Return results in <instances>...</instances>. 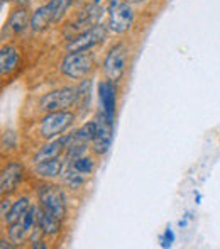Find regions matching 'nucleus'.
Returning a JSON list of instances; mask_svg holds the SVG:
<instances>
[{
    "label": "nucleus",
    "mask_w": 220,
    "mask_h": 249,
    "mask_svg": "<svg viewBox=\"0 0 220 249\" xmlns=\"http://www.w3.org/2000/svg\"><path fill=\"white\" fill-rule=\"evenodd\" d=\"M2 2H5V0H2Z\"/></svg>",
    "instance_id": "27"
},
{
    "label": "nucleus",
    "mask_w": 220,
    "mask_h": 249,
    "mask_svg": "<svg viewBox=\"0 0 220 249\" xmlns=\"http://www.w3.org/2000/svg\"><path fill=\"white\" fill-rule=\"evenodd\" d=\"M75 102H76V89H73V87H63V89L53 90V92L41 97L39 108L43 112H46V114H50V112L66 110Z\"/></svg>",
    "instance_id": "4"
},
{
    "label": "nucleus",
    "mask_w": 220,
    "mask_h": 249,
    "mask_svg": "<svg viewBox=\"0 0 220 249\" xmlns=\"http://www.w3.org/2000/svg\"><path fill=\"white\" fill-rule=\"evenodd\" d=\"M5 26L9 27L14 34L24 33V29H26L27 26H31V19H29V14H27V10L26 9L14 10V12L10 14V17H9V20H7Z\"/></svg>",
    "instance_id": "15"
},
{
    "label": "nucleus",
    "mask_w": 220,
    "mask_h": 249,
    "mask_svg": "<svg viewBox=\"0 0 220 249\" xmlns=\"http://www.w3.org/2000/svg\"><path fill=\"white\" fill-rule=\"evenodd\" d=\"M63 149H66L65 136H63L61 139H56V141H53V142H48V144H44L43 148L36 153V156H34V163H41V161L59 158V154H61Z\"/></svg>",
    "instance_id": "14"
},
{
    "label": "nucleus",
    "mask_w": 220,
    "mask_h": 249,
    "mask_svg": "<svg viewBox=\"0 0 220 249\" xmlns=\"http://www.w3.org/2000/svg\"><path fill=\"white\" fill-rule=\"evenodd\" d=\"M75 121V114L68 110H59V112H50L46 117L41 121L39 131L44 139H53L56 136H61L68 131L73 125Z\"/></svg>",
    "instance_id": "3"
},
{
    "label": "nucleus",
    "mask_w": 220,
    "mask_h": 249,
    "mask_svg": "<svg viewBox=\"0 0 220 249\" xmlns=\"http://www.w3.org/2000/svg\"><path fill=\"white\" fill-rule=\"evenodd\" d=\"M24 177V166L17 161L9 163L5 168L2 170L0 175V194L5 195L9 192H14L17 188V185L20 183Z\"/></svg>",
    "instance_id": "9"
},
{
    "label": "nucleus",
    "mask_w": 220,
    "mask_h": 249,
    "mask_svg": "<svg viewBox=\"0 0 220 249\" xmlns=\"http://www.w3.org/2000/svg\"><path fill=\"white\" fill-rule=\"evenodd\" d=\"M36 173L41 178H56L63 173V161L59 158L36 163Z\"/></svg>",
    "instance_id": "16"
},
{
    "label": "nucleus",
    "mask_w": 220,
    "mask_h": 249,
    "mask_svg": "<svg viewBox=\"0 0 220 249\" xmlns=\"http://www.w3.org/2000/svg\"><path fill=\"white\" fill-rule=\"evenodd\" d=\"M109 29L115 34H124L131 29L134 12L129 2H112L109 5Z\"/></svg>",
    "instance_id": "5"
},
{
    "label": "nucleus",
    "mask_w": 220,
    "mask_h": 249,
    "mask_svg": "<svg viewBox=\"0 0 220 249\" xmlns=\"http://www.w3.org/2000/svg\"><path fill=\"white\" fill-rule=\"evenodd\" d=\"M61 180H63V183L66 185L68 188H80L83 183H85V178H83V173H80L78 170H76L75 166H68L65 171L61 173Z\"/></svg>",
    "instance_id": "19"
},
{
    "label": "nucleus",
    "mask_w": 220,
    "mask_h": 249,
    "mask_svg": "<svg viewBox=\"0 0 220 249\" xmlns=\"http://www.w3.org/2000/svg\"><path fill=\"white\" fill-rule=\"evenodd\" d=\"M103 73L107 80L117 83L125 73V46L124 44H115L107 53L105 61H103Z\"/></svg>",
    "instance_id": "8"
},
{
    "label": "nucleus",
    "mask_w": 220,
    "mask_h": 249,
    "mask_svg": "<svg viewBox=\"0 0 220 249\" xmlns=\"http://www.w3.org/2000/svg\"><path fill=\"white\" fill-rule=\"evenodd\" d=\"M37 200L44 212L54 215L56 219L61 220L66 213V197L65 192L56 185L44 183L37 188Z\"/></svg>",
    "instance_id": "1"
},
{
    "label": "nucleus",
    "mask_w": 220,
    "mask_h": 249,
    "mask_svg": "<svg viewBox=\"0 0 220 249\" xmlns=\"http://www.w3.org/2000/svg\"><path fill=\"white\" fill-rule=\"evenodd\" d=\"M100 17H102V7L99 5V3H90L88 7H86L85 10H83L82 14H80L78 20H76V29H90V27L97 26V24H100Z\"/></svg>",
    "instance_id": "11"
},
{
    "label": "nucleus",
    "mask_w": 220,
    "mask_h": 249,
    "mask_svg": "<svg viewBox=\"0 0 220 249\" xmlns=\"http://www.w3.org/2000/svg\"><path fill=\"white\" fill-rule=\"evenodd\" d=\"M97 129L93 136V151L97 154H105L112 146V138H114V119L107 117L103 112H100L95 119Z\"/></svg>",
    "instance_id": "7"
},
{
    "label": "nucleus",
    "mask_w": 220,
    "mask_h": 249,
    "mask_svg": "<svg viewBox=\"0 0 220 249\" xmlns=\"http://www.w3.org/2000/svg\"><path fill=\"white\" fill-rule=\"evenodd\" d=\"M125 2H129V3H142V2H146V0H125Z\"/></svg>",
    "instance_id": "26"
},
{
    "label": "nucleus",
    "mask_w": 220,
    "mask_h": 249,
    "mask_svg": "<svg viewBox=\"0 0 220 249\" xmlns=\"http://www.w3.org/2000/svg\"><path fill=\"white\" fill-rule=\"evenodd\" d=\"M51 22H54V16H53V9H51L50 2L46 5L39 7L36 12L31 17V29L36 31V33H41L44 31Z\"/></svg>",
    "instance_id": "12"
},
{
    "label": "nucleus",
    "mask_w": 220,
    "mask_h": 249,
    "mask_svg": "<svg viewBox=\"0 0 220 249\" xmlns=\"http://www.w3.org/2000/svg\"><path fill=\"white\" fill-rule=\"evenodd\" d=\"M29 209H31L29 198H27V197L19 198L17 202H14V205H12V209H10V212L7 213L5 222H7V224L20 222V220H22V217L26 215V212H27Z\"/></svg>",
    "instance_id": "18"
},
{
    "label": "nucleus",
    "mask_w": 220,
    "mask_h": 249,
    "mask_svg": "<svg viewBox=\"0 0 220 249\" xmlns=\"http://www.w3.org/2000/svg\"><path fill=\"white\" fill-rule=\"evenodd\" d=\"M19 51L16 50L14 46H3L0 50V73L3 76L5 75H10L14 70L17 68L19 65Z\"/></svg>",
    "instance_id": "13"
},
{
    "label": "nucleus",
    "mask_w": 220,
    "mask_h": 249,
    "mask_svg": "<svg viewBox=\"0 0 220 249\" xmlns=\"http://www.w3.org/2000/svg\"><path fill=\"white\" fill-rule=\"evenodd\" d=\"M93 66V56L90 51H68L61 61V73L71 80H80L88 75Z\"/></svg>",
    "instance_id": "2"
},
{
    "label": "nucleus",
    "mask_w": 220,
    "mask_h": 249,
    "mask_svg": "<svg viewBox=\"0 0 220 249\" xmlns=\"http://www.w3.org/2000/svg\"><path fill=\"white\" fill-rule=\"evenodd\" d=\"M73 166H75L76 170L80 171V173H83V175H90V173H92V171H93V168H95V164H93V161L90 160V158L82 156V158H78V160L73 161Z\"/></svg>",
    "instance_id": "23"
},
{
    "label": "nucleus",
    "mask_w": 220,
    "mask_h": 249,
    "mask_svg": "<svg viewBox=\"0 0 220 249\" xmlns=\"http://www.w3.org/2000/svg\"><path fill=\"white\" fill-rule=\"evenodd\" d=\"M76 102L82 104V107H86V104H90V80L82 82V85L76 89Z\"/></svg>",
    "instance_id": "22"
},
{
    "label": "nucleus",
    "mask_w": 220,
    "mask_h": 249,
    "mask_svg": "<svg viewBox=\"0 0 220 249\" xmlns=\"http://www.w3.org/2000/svg\"><path fill=\"white\" fill-rule=\"evenodd\" d=\"M26 234H27V229L24 227L22 222L9 224V241L16 244V246H19V244L24 243Z\"/></svg>",
    "instance_id": "20"
},
{
    "label": "nucleus",
    "mask_w": 220,
    "mask_h": 249,
    "mask_svg": "<svg viewBox=\"0 0 220 249\" xmlns=\"http://www.w3.org/2000/svg\"><path fill=\"white\" fill-rule=\"evenodd\" d=\"M107 36V27L103 24H97V26L90 27V29L80 33L78 36L71 37L66 50L68 51H90L92 48H95L97 44H100Z\"/></svg>",
    "instance_id": "6"
},
{
    "label": "nucleus",
    "mask_w": 220,
    "mask_h": 249,
    "mask_svg": "<svg viewBox=\"0 0 220 249\" xmlns=\"http://www.w3.org/2000/svg\"><path fill=\"white\" fill-rule=\"evenodd\" d=\"M37 226H39L41 229H43V232L48 234V236H56V234L59 232V229H61V220L56 219L54 215H51V213L44 212V210L41 209Z\"/></svg>",
    "instance_id": "17"
},
{
    "label": "nucleus",
    "mask_w": 220,
    "mask_h": 249,
    "mask_svg": "<svg viewBox=\"0 0 220 249\" xmlns=\"http://www.w3.org/2000/svg\"><path fill=\"white\" fill-rule=\"evenodd\" d=\"M99 99L102 105V112L107 117H115V105H117V89H115V82L110 80H103L99 85Z\"/></svg>",
    "instance_id": "10"
},
{
    "label": "nucleus",
    "mask_w": 220,
    "mask_h": 249,
    "mask_svg": "<svg viewBox=\"0 0 220 249\" xmlns=\"http://www.w3.org/2000/svg\"><path fill=\"white\" fill-rule=\"evenodd\" d=\"M0 243H2V244H0V248H2V249H5V248H14V246H16V244H9L5 239H2Z\"/></svg>",
    "instance_id": "25"
},
{
    "label": "nucleus",
    "mask_w": 220,
    "mask_h": 249,
    "mask_svg": "<svg viewBox=\"0 0 220 249\" xmlns=\"http://www.w3.org/2000/svg\"><path fill=\"white\" fill-rule=\"evenodd\" d=\"M12 205H14V203L10 202L9 198H3V200H2V209H0V213H2V219H3V220H5L7 213L10 212V209H12Z\"/></svg>",
    "instance_id": "24"
},
{
    "label": "nucleus",
    "mask_w": 220,
    "mask_h": 249,
    "mask_svg": "<svg viewBox=\"0 0 220 249\" xmlns=\"http://www.w3.org/2000/svg\"><path fill=\"white\" fill-rule=\"evenodd\" d=\"M73 0H50V5L53 9V16H54V22H58L65 12L68 10V7L71 5Z\"/></svg>",
    "instance_id": "21"
}]
</instances>
